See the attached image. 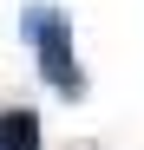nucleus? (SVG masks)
Masks as SVG:
<instances>
[{"instance_id": "f257e3e1", "label": "nucleus", "mask_w": 144, "mask_h": 150, "mask_svg": "<svg viewBox=\"0 0 144 150\" xmlns=\"http://www.w3.org/2000/svg\"><path fill=\"white\" fill-rule=\"evenodd\" d=\"M20 33L33 39V52H39V79H46V85H53L59 98H85V72H79V52H72V26H66L53 7H26Z\"/></svg>"}, {"instance_id": "f03ea898", "label": "nucleus", "mask_w": 144, "mask_h": 150, "mask_svg": "<svg viewBox=\"0 0 144 150\" xmlns=\"http://www.w3.org/2000/svg\"><path fill=\"white\" fill-rule=\"evenodd\" d=\"M0 150H39V117L33 111H0Z\"/></svg>"}]
</instances>
